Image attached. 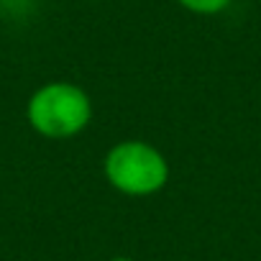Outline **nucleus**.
Returning a JSON list of instances; mask_svg holds the SVG:
<instances>
[{"label": "nucleus", "mask_w": 261, "mask_h": 261, "mask_svg": "<svg viewBox=\"0 0 261 261\" xmlns=\"http://www.w3.org/2000/svg\"><path fill=\"white\" fill-rule=\"evenodd\" d=\"M92 105L82 87L72 82H49L39 87L29 105L26 118L44 139H72L90 123Z\"/></svg>", "instance_id": "obj_1"}, {"label": "nucleus", "mask_w": 261, "mask_h": 261, "mask_svg": "<svg viewBox=\"0 0 261 261\" xmlns=\"http://www.w3.org/2000/svg\"><path fill=\"white\" fill-rule=\"evenodd\" d=\"M108 182L125 195H151L159 192L169 179L167 159L144 141H123L105 156Z\"/></svg>", "instance_id": "obj_2"}, {"label": "nucleus", "mask_w": 261, "mask_h": 261, "mask_svg": "<svg viewBox=\"0 0 261 261\" xmlns=\"http://www.w3.org/2000/svg\"><path fill=\"white\" fill-rule=\"evenodd\" d=\"M177 3L197 16H215L230 6V0H177Z\"/></svg>", "instance_id": "obj_3"}, {"label": "nucleus", "mask_w": 261, "mask_h": 261, "mask_svg": "<svg viewBox=\"0 0 261 261\" xmlns=\"http://www.w3.org/2000/svg\"><path fill=\"white\" fill-rule=\"evenodd\" d=\"M110 261H134V258H125V256H115V258H110Z\"/></svg>", "instance_id": "obj_4"}]
</instances>
